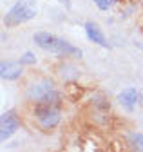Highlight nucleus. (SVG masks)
I'll list each match as a JSON object with an SVG mask.
<instances>
[{
  "mask_svg": "<svg viewBox=\"0 0 143 152\" xmlns=\"http://www.w3.org/2000/svg\"><path fill=\"white\" fill-rule=\"evenodd\" d=\"M127 145L134 150L143 152V132H129L127 134Z\"/></svg>",
  "mask_w": 143,
  "mask_h": 152,
  "instance_id": "9d476101",
  "label": "nucleus"
},
{
  "mask_svg": "<svg viewBox=\"0 0 143 152\" xmlns=\"http://www.w3.org/2000/svg\"><path fill=\"white\" fill-rule=\"evenodd\" d=\"M83 29H85V36L89 38V42H93V44H96V45H100V47H105V49L111 47L109 42H107L105 33L101 31V27H100L96 22L87 20V22L83 24Z\"/></svg>",
  "mask_w": 143,
  "mask_h": 152,
  "instance_id": "6e6552de",
  "label": "nucleus"
},
{
  "mask_svg": "<svg viewBox=\"0 0 143 152\" xmlns=\"http://www.w3.org/2000/svg\"><path fill=\"white\" fill-rule=\"evenodd\" d=\"M20 62L24 64V65H34L38 60H36V56H34V53H31V51H26L22 56H20Z\"/></svg>",
  "mask_w": 143,
  "mask_h": 152,
  "instance_id": "f8f14e48",
  "label": "nucleus"
},
{
  "mask_svg": "<svg viewBox=\"0 0 143 152\" xmlns=\"http://www.w3.org/2000/svg\"><path fill=\"white\" fill-rule=\"evenodd\" d=\"M56 2H60V4H63L65 7H69V6H71V0H56Z\"/></svg>",
  "mask_w": 143,
  "mask_h": 152,
  "instance_id": "ddd939ff",
  "label": "nucleus"
},
{
  "mask_svg": "<svg viewBox=\"0 0 143 152\" xmlns=\"http://www.w3.org/2000/svg\"><path fill=\"white\" fill-rule=\"evenodd\" d=\"M24 98L26 102L33 105H40V103H53V105H62L63 96L62 92L56 89V83L49 76H36L33 78L26 89H24Z\"/></svg>",
  "mask_w": 143,
  "mask_h": 152,
  "instance_id": "f257e3e1",
  "label": "nucleus"
},
{
  "mask_svg": "<svg viewBox=\"0 0 143 152\" xmlns=\"http://www.w3.org/2000/svg\"><path fill=\"white\" fill-rule=\"evenodd\" d=\"M60 76H62V80L65 83H71V82H76L80 78V69L74 65V64H71V62H63L60 67Z\"/></svg>",
  "mask_w": 143,
  "mask_h": 152,
  "instance_id": "1a4fd4ad",
  "label": "nucleus"
},
{
  "mask_svg": "<svg viewBox=\"0 0 143 152\" xmlns=\"http://www.w3.org/2000/svg\"><path fill=\"white\" fill-rule=\"evenodd\" d=\"M93 2L96 4V7L100 11H109L118 4V0H93Z\"/></svg>",
  "mask_w": 143,
  "mask_h": 152,
  "instance_id": "9b49d317",
  "label": "nucleus"
},
{
  "mask_svg": "<svg viewBox=\"0 0 143 152\" xmlns=\"http://www.w3.org/2000/svg\"><path fill=\"white\" fill-rule=\"evenodd\" d=\"M38 15V6L33 0H18L15 2L9 11L4 15V26L6 27H15L20 24H27Z\"/></svg>",
  "mask_w": 143,
  "mask_h": 152,
  "instance_id": "7ed1b4c3",
  "label": "nucleus"
},
{
  "mask_svg": "<svg viewBox=\"0 0 143 152\" xmlns=\"http://www.w3.org/2000/svg\"><path fill=\"white\" fill-rule=\"evenodd\" d=\"M33 118H34L40 130L51 132L62 123V105H53V103L34 105L33 107Z\"/></svg>",
  "mask_w": 143,
  "mask_h": 152,
  "instance_id": "20e7f679",
  "label": "nucleus"
},
{
  "mask_svg": "<svg viewBox=\"0 0 143 152\" xmlns=\"http://www.w3.org/2000/svg\"><path fill=\"white\" fill-rule=\"evenodd\" d=\"M20 125H22V121L15 110H4L2 116H0V141L6 143L20 129Z\"/></svg>",
  "mask_w": 143,
  "mask_h": 152,
  "instance_id": "39448f33",
  "label": "nucleus"
},
{
  "mask_svg": "<svg viewBox=\"0 0 143 152\" xmlns=\"http://www.w3.org/2000/svg\"><path fill=\"white\" fill-rule=\"evenodd\" d=\"M24 64L15 60H4L0 64V78L4 82H16L24 76Z\"/></svg>",
  "mask_w": 143,
  "mask_h": 152,
  "instance_id": "0eeeda50",
  "label": "nucleus"
},
{
  "mask_svg": "<svg viewBox=\"0 0 143 152\" xmlns=\"http://www.w3.org/2000/svg\"><path fill=\"white\" fill-rule=\"evenodd\" d=\"M33 42L38 49L55 54L58 58H82V49H78L76 45H73L71 42H67L65 38L56 36L49 31H36L33 34Z\"/></svg>",
  "mask_w": 143,
  "mask_h": 152,
  "instance_id": "f03ea898",
  "label": "nucleus"
},
{
  "mask_svg": "<svg viewBox=\"0 0 143 152\" xmlns=\"http://www.w3.org/2000/svg\"><path fill=\"white\" fill-rule=\"evenodd\" d=\"M139 98H141V94L136 87H125L118 92V103L121 105V109L125 112H132L136 109V105H139Z\"/></svg>",
  "mask_w": 143,
  "mask_h": 152,
  "instance_id": "423d86ee",
  "label": "nucleus"
},
{
  "mask_svg": "<svg viewBox=\"0 0 143 152\" xmlns=\"http://www.w3.org/2000/svg\"><path fill=\"white\" fill-rule=\"evenodd\" d=\"M139 105L143 107V94H141V98H139Z\"/></svg>",
  "mask_w": 143,
  "mask_h": 152,
  "instance_id": "4468645a",
  "label": "nucleus"
}]
</instances>
